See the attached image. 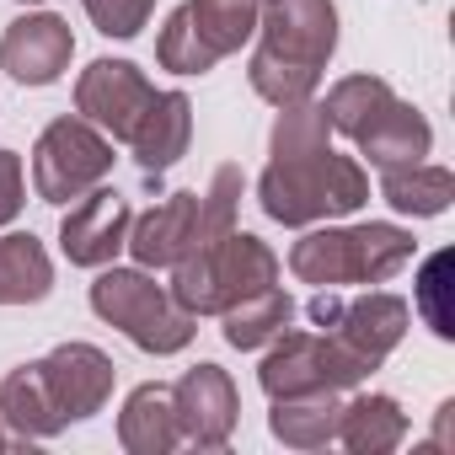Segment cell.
<instances>
[{"instance_id":"3","label":"cell","mask_w":455,"mask_h":455,"mask_svg":"<svg viewBox=\"0 0 455 455\" xmlns=\"http://www.w3.org/2000/svg\"><path fill=\"white\" fill-rule=\"evenodd\" d=\"M418 252L412 231L386 220L370 225H322L306 231L290 247V274L316 290H343V284H386L396 268H407Z\"/></svg>"},{"instance_id":"5","label":"cell","mask_w":455,"mask_h":455,"mask_svg":"<svg viewBox=\"0 0 455 455\" xmlns=\"http://www.w3.org/2000/svg\"><path fill=\"white\" fill-rule=\"evenodd\" d=\"M92 311L118 327L145 354H182L198 338V316H188L166 284H156L145 268H102L92 284Z\"/></svg>"},{"instance_id":"15","label":"cell","mask_w":455,"mask_h":455,"mask_svg":"<svg viewBox=\"0 0 455 455\" xmlns=\"http://www.w3.org/2000/svg\"><path fill=\"white\" fill-rule=\"evenodd\" d=\"M198 242V193H166L156 209L129 220V252L140 268H172L188 247Z\"/></svg>"},{"instance_id":"13","label":"cell","mask_w":455,"mask_h":455,"mask_svg":"<svg viewBox=\"0 0 455 455\" xmlns=\"http://www.w3.org/2000/svg\"><path fill=\"white\" fill-rule=\"evenodd\" d=\"M76 60V33L54 12H28L0 38V70L17 86H54Z\"/></svg>"},{"instance_id":"28","label":"cell","mask_w":455,"mask_h":455,"mask_svg":"<svg viewBox=\"0 0 455 455\" xmlns=\"http://www.w3.org/2000/svg\"><path fill=\"white\" fill-rule=\"evenodd\" d=\"M102 38H140L156 17V0H81Z\"/></svg>"},{"instance_id":"31","label":"cell","mask_w":455,"mask_h":455,"mask_svg":"<svg viewBox=\"0 0 455 455\" xmlns=\"http://www.w3.org/2000/svg\"><path fill=\"white\" fill-rule=\"evenodd\" d=\"M22 6H44V0H22Z\"/></svg>"},{"instance_id":"22","label":"cell","mask_w":455,"mask_h":455,"mask_svg":"<svg viewBox=\"0 0 455 455\" xmlns=\"http://www.w3.org/2000/svg\"><path fill=\"white\" fill-rule=\"evenodd\" d=\"M338 418H343V396L338 391H316V396H284V402H274L268 428L290 450H322V444L338 439Z\"/></svg>"},{"instance_id":"30","label":"cell","mask_w":455,"mask_h":455,"mask_svg":"<svg viewBox=\"0 0 455 455\" xmlns=\"http://www.w3.org/2000/svg\"><path fill=\"white\" fill-rule=\"evenodd\" d=\"M0 450H6V428H0Z\"/></svg>"},{"instance_id":"14","label":"cell","mask_w":455,"mask_h":455,"mask_svg":"<svg viewBox=\"0 0 455 455\" xmlns=\"http://www.w3.org/2000/svg\"><path fill=\"white\" fill-rule=\"evenodd\" d=\"M44 364V380L65 412V423H86L108 407L113 396V380H118V364L97 348V343H60L54 354L38 359Z\"/></svg>"},{"instance_id":"6","label":"cell","mask_w":455,"mask_h":455,"mask_svg":"<svg viewBox=\"0 0 455 455\" xmlns=\"http://www.w3.org/2000/svg\"><path fill=\"white\" fill-rule=\"evenodd\" d=\"M370 364L364 354H354L338 332H279L258 364V386L268 391V402H284V396H316V391H354L370 380Z\"/></svg>"},{"instance_id":"17","label":"cell","mask_w":455,"mask_h":455,"mask_svg":"<svg viewBox=\"0 0 455 455\" xmlns=\"http://www.w3.org/2000/svg\"><path fill=\"white\" fill-rule=\"evenodd\" d=\"M354 145H359V156H364L375 172H396V166H412V161L428 156L434 129H428V118H423L412 102L391 97V102L354 134Z\"/></svg>"},{"instance_id":"7","label":"cell","mask_w":455,"mask_h":455,"mask_svg":"<svg viewBox=\"0 0 455 455\" xmlns=\"http://www.w3.org/2000/svg\"><path fill=\"white\" fill-rule=\"evenodd\" d=\"M263 0H188L177 6L156 38V60L172 76H204L225 54H236L247 38H258Z\"/></svg>"},{"instance_id":"18","label":"cell","mask_w":455,"mask_h":455,"mask_svg":"<svg viewBox=\"0 0 455 455\" xmlns=\"http://www.w3.org/2000/svg\"><path fill=\"white\" fill-rule=\"evenodd\" d=\"M0 418H6L22 439H54V434L70 428L65 412H60V402H54V391H49V380H44L38 359L17 364L6 380H0Z\"/></svg>"},{"instance_id":"24","label":"cell","mask_w":455,"mask_h":455,"mask_svg":"<svg viewBox=\"0 0 455 455\" xmlns=\"http://www.w3.org/2000/svg\"><path fill=\"white\" fill-rule=\"evenodd\" d=\"M220 316H225V343L242 348V354H252V348H268V343L295 322V300H290L279 284H268V290L236 300L231 311H220Z\"/></svg>"},{"instance_id":"2","label":"cell","mask_w":455,"mask_h":455,"mask_svg":"<svg viewBox=\"0 0 455 455\" xmlns=\"http://www.w3.org/2000/svg\"><path fill=\"white\" fill-rule=\"evenodd\" d=\"M258 204L279 225H322L359 214L370 204V172L354 156L322 150H279L258 177Z\"/></svg>"},{"instance_id":"27","label":"cell","mask_w":455,"mask_h":455,"mask_svg":"<svg viewBox=\"0 0 455 455\" xmlns=\"http://www.w3.org/2000/svg\"><path fill=\"white\" fill-rule=\"evenodd\" d=\"M450 252H434L428 263H423V274H418V295H412V306H418V316L434 327V338H455V316H450V306H444V279H450Z\"/></svg>"},{"instance_id":"26","label":"cell","mask_w":455,"mask_h":455,"mask_svg":"<svg viewBox=\"0 0 455 455\" xmlns=\"http://www.w3.org/2000/svg\"><path fill=\"white\" fill-rule=\"evenodd\" d=\"M236 198H242V166H220L214 182H209V193L198 198V242L193 247H204V242H214L225 231H236Z\"/></svg>"},{"instance_id":"29","label":"cell","mask_w":455,"mask_h":455,"mask_svg":"<svg viewBox=\"0 0 455 455\" xmlns=\"http://www.w3.org/2000/svg\"><path fill=\"white\" fill-rule=\"evenodd\" d=\"M28 204V188H22V156L17 150H0V225H12Z\"/></svg>"},{"instance_id":"19","label":"cell","mask_w":455,"mask_h":455,"mask_svg":"<svg viewBox=\"0 0 455 455\" xmlns=\"http://www.w3.org/2000/svg\"><path fill=\"white\" fill-rule=\"evenodd\" d=\"M118 444L129 455H166L182 444V428H177V412H172V386H134L124 412H118Z\"/></svg>"},{"instance_id":"21","label":"cell","mask_w":455,"mask_h":455,"mask_svg":"<svg viewBox=\"0 0 455 455\" xmlns=\"http://www.w3.org/2000/svg\"><path fill=\"white\" fill-rule=\"evenodd\" d=\"M54 290V263L49 247L33 231L0 236V306H38Z\"/></svg>"},{"instance_id":"1","label":"cell","mask_w":455,"mask_h":455,"mask_svg":"<svg viewBox=\"0 0 455 455\" xmlns=\"http://www.w3.org/2000/svg\"><path fill=\"white\" fill-rule=\"evenodd\" d=\"M332 49H338V6L332 0H263L247 81L274 108L306 102V97H316Z\"/></svg>"},{"instance_id":"8","label":"cell","mask_w":455,"mask_h":455,"mask_svg":"<svg viewBox=\"0 0 455 455\" xmlns=\"http://www.w3.org/2000/svg\"><path fill=\"white\" fill-rule=\"evenodd\" d=\"M108 172H113V140L81 113L54 118L33 145V188L44 204H76L81 193L108 182Z\"/></svg>"},{"instance_id":"16","label":"cell","mask_w":455,"mask_h":455,"mask_svg":"<svg viewBox=\"0 0 455 455\" xmlns=\"http://www.w3.org/2000/svg\"><path fill=\"white\" fill-rule=\"evenodd\" d=\"M188 140H193V102H188V92H156L150 108L140 113L134 134H129V150H134L145 177H161L166 166H177L188 156Z\"/></svg>"},{"instance_id":"11","label":"cell","mask_w":455,"mask_h":455,"mask_svg":"<svg viewBox=\"0 0 455 455\" xmlns=\"http://www.w3.org/2000/svg\"><path fill=\"white\" fill-rule=\"evenodd\" d=\"M129 220H134V209H129V198L118 193V188H92V193H81L76 204H70V214L60 220V252L76 263V268H108L118 252H124V242H129Z\"/></svg>"},{"instance_id":"20","label":"cell","mask_w":455,"mask_h":455,"mask_svg":"<svg viewBox=\"0 0 455 455\" xmlns=\"http://www.w3.org/2000/svg\"><path fill=\"white\" fill-rule=\"evenodd\" d=\"M402 439H407V412H402L396 396L364 391V396L343 402V418H338V444L343 450H354V455H391Z\"/></svg>"},{"instance_id":"25","label":"cell","mask_w":455,"mask_h":455,"mask_svg":"<svg viewBox=\"0 0 455 455\" xmlns=\"http://www.w3.org/2000/svg\"><path fill=\"white\" fill-rule=\"evenodd\" d=\"M396 92L380 81V76H343V81H332V92H327V124H332V134H359L386 102H391Z\"/></svg>"},{"instance_id":"12","label":"cell","mask_w":455,"mask_h":455,"mask_svg":"<svg viewBox=\"0 0 455 455\" xmlns=\"http://www.w3.org/2000/svg\"><path fill=\"white\" fill-rule=\"evenodd\" d=\"M172 412H177V428H182L188 444L220 450L225 439L236 434V418H242L236 380L225 375L220 364H193V370L172 386Z\"/></svg>"},{"instance_id":"23","label":"cell","mask_w":455,"mask_h":455,"mask_svg":"<svg viewBox=\"0 0 455 455\" xmlns=\"http://www.w3.org/2000/svg\"><path fill=\"white\" fill-rule=\"evenodd\" d=\"M380 198H386L396 214L434 220V214H444L450 198H455V172H450V166H434V161H412V166L380 172Z\"/></svg>"},{"instance_id":"9","label":"cell","mask_w":455,"mask_h":455,"mask_svg":"<svg viewBox=\"0 0 455 455\" xmlns=\"http://www.w3.org/2000/svg\"><path fill=\"white\" fill-rule=\"evenodd\" d=\"M311 322L322 332H338L354 354H364L370 364H380L402 338H407V322H412V306L391 290H364L354 300H338L332 290H322L311 300Z\"/></svg>"},{"instance_id":"4","label":"cell","mask_w":455,"mask_h":455,"mask_svg":"<svg viewBox=\"0 0 455 455\" xmlns=\"http://www.w3.org/2000/svg\"><path fill=\"white\" fill-rule=\"evenodd\" d=\"M268 284H279V252L252 231H225L172 263V300L188 316H220Z\"/></svg>"},{"instance_id":"10","label":"cell","mask_w":455,"mask_h":455,"mask_svg":"<svg viewBox=\"0 0 455 455\" xmlns=\"http://www.w3.org/2000/svg\"><path fill=\"white\" fill-rule=\"evenodd\" d=\"M150 97H156V86L129 60H92L81 70V81H76V113L86 124H97L113 145H129V134H134L140 113L150 108Z\"/></svg>"}]
</instances>
